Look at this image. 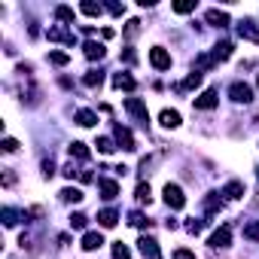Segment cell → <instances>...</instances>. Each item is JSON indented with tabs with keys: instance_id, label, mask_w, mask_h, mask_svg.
Listing matches in <instances>:
<instances>
[{
	"instance_id": "obj_7",
	"label": "cell",
	"mask_w": 259,
	"mask_h": 259,
	"mask_svg": "<svg viewBox=\"0 0 259 259\" xmlns=\"http://www.w3.org/2000/svg\"><path fill=\"white\" fill-rule=\"evenodd\" d=\"M229 241H232V229H229V226H220V229L210 235L207 244H210L213 250H220V247H229Z\"/></svg>"
},
{
	"instance_id": "obj_34",
	"label": "cell",
	"mask_w": 259,
	"mask_h": 259,
	"mask_svg": "<svg viewBox=\"0 0 259 259\" xmlns=\"http://www.w3.org/2000/svg\"><path fill=\"white\" fill-rule=\"evenodd\" d=\"M95 147H98V153H104V156H110V153L116 150V144H113L110 138H98V144H95Z\"/></svg>"
},
{
	"instance_id": "obj_18",
	"label": "cell",
	"mask_w": 259,
	"mask_h": 259,
	"mask_svg": "<svg viewBox=\"0 0 259 259\" xmlns=\"http://www.w3.org/2000/svg\"><path fill=\"white\" fill-rule=\"evenodd\" d=\"M101 195H104L107 201H113V198L119 195V183H116V180H101Z\"/></svg>"
},
{
	"instance_id": "obj_39",
	"label": "cell",
	"mask_w": 259,
	"mask_h": 259,
	"mask_svg": "<svg viewBox=\"0 0 259 259\" xmlns=\"http://www.w3.org/2000/svg\"><path fill=\"white\" fill-rule=\"evenodd\" d=\"M19 150V141L16 138H4V153H16Z\"/></svg>"
},
{
	"instance_id": "obj_38",
	"label": "cell",
	"mask_w": 259,
	"mask_h": 259,
	"mask_svg": "<svg viewBox=\"0 0 259 259\" xmlns=\"http://www.w3.org/2000/svg\"><path fill=\"white\" fill-rule=\"evenodd\" d=\"M201 229H204V220H189L186 223V232H192V235H198Z\"/></svg>"
},
{
	"instance_id": "obj_3",
	"label": "cell",
	"mask_w": 259,
	"mask_h": 259,
	"mask_svg": "<svg viewBox=\"0 0 259 259\" xmlns=\"http://www.w3.org/2000/svg\"><path fill=\"white\" fill-rule=\"evenodd\" d=\"M229 95H232L235 104H250V101H253V89H250L247 82H232Z\"/></svg>"
},
{
	"instance_id": "obj_44",
	"label": "cell",
	"mask_w": 259,
	"mask_h": 259,
	"mask_svg": "<svg viewBox=\"0 0 259 259\" xmlns=\"http://www.w3.org/2000/svg\"><path fill=\"white\" fill-rule=\"evenodd\" d=\"M43 174H46V177H52V174H55V165H52V159H49V162H43Z\"/></svg>"
},
{
	"instance_id": "obj_6",
	"label": "cell",
	"mask_w": 259,
	"mask_h": 259,
	"mask_svg": "<svg viewBox=\"0 0 259 259\" xmlns=\"http://www.w3.org/2000/svg\"><path fill=\"white\" fill-rule=\"evenodd\" d=\"M220 104V98H217V89H204L198 98H195V110H213Z\"/></svg>"
},
{
	"instance_id": "obj_8",
	"label": "cell",
	"mask_w": 259,
	"mask_h": 259,
	"mask_svg": "<svg viewBox=\"0 0 259 259\" xmlns=\"http://www.w3.org/2000/svg\"><path fill=\"white\" fill-rule=\"evenodd\" d=\"M238 37L247 40V43H259V28H256L250 19H244V22L238 25Z\"/></svg>"
},
{
	"instance_id": "obj_21",
	"label": "cell",
	"mask_w": 259,
	"mask_h": 259,
	"mask_svg": "<svg viewBox=\"0 0 259 259\" xmlns=\"http://www.w3.org/2000/svg\"><path fill=\"white\" fill-rule=\"evenodd\" d=\"M95 122H98V116H95L92 110H79V113H76V125H82V128H92Z\"/></svg>"
},
{
	"instance_id": "obj_17",
	"label": "cell",
	"mask_w": 259,
	"mask_h": 259,
	"mask_svg": "<svg viewBox=\"0 0 259 259\" xmlns=\"http://www.w3.org/2000/svg\"><path fill=\"white\" fill-rule=\"evenodd\" d=\"M159 122H162L165 128H177V125H180V113H177V110H162Z\"/></svg>"
},
{
	"instance_id": "obj_29",
	"label": "cell",
	"mask_w": 259,
	"mask_h": 259,
	"mask_svg": "<svg viewBox=\"0 0 259 259\" xmlns=\"http://www.w3.org/2000/svg\"><path fill=\"white\" fill-rule=\"evenodd\" d=\"M244 238H250V241H259V220H250V223L244 226Z\"/></svg>"
},
{
	"instance_id": "obj_35",
	"label": "cell",
	"mask_w": 259,
	"mask_h": 259,
	"mask_svg": "<svg viewBox=\"0 0 259 259\" xmlns=\"http://www.w3.org/2000/svg\"><path fill=\"white\" fill-rule=\"evenodd\" d=\"M85 226H89L85 213H70V229H85Z\"/></svg>"
},
{
	"instance_id": "obj_15",
	"label": "cell",
	"mask_w": 259,
	"mask_h": 259,
	"mask_svg": "<svg viewBox=\"0 0 259 259\" xmlns=\"http://www.w3.org/2000/svg\"><path fill=\"white\" fill-rule=\"evenodd\" d=\"M85 195H82V189H76V186H67V189H61V201H67V204H79Z\"/></svg>"
},
{
	"instance_id": "obj_40",
	"label": "cell",
	"mask_w": 259,
	"mask_h": 259,
	"mask_svg": "<svg viewBox=\"0 0 259 259\" xmlns=\"http://www.w3.org/2000/svg\"><path fill=\"white\" fill-rule=\"evenodd\" d=\"M138 31H141V22H138V19H132V22H128V28H125V37H135Z\"/></svg>"
},
{
	"instance_id": "obj_32",
	"label": "cell",
	"mask_w": 259,
	"mask_h": 259,
	"mask_svg": "<svg viewBox=\"0 0 259 259\" xmlns=\"http://www.w3.org/2000/svg\"><path fill=\"white\" fill-rule=\"evenodd\" d=\"M70 61V55L67 52H49V64H55V67H64Z\"/></svg>"
},
{
	"instance_id": "obj_28",
	"label": "cell",
	"mask_w": 259,
	"mask_h": 259,
	"mask_svg": "<svg viewBox=\"0 0 259 259\" xmlns=\"http://www.w3.org/2000/svg\"><path fill=\"white\" fill-rule=\"evenodd\" d=\"M55 19H58V22L73 25V10H70V7H55Z\"/></svg>"
},
{
	"instance_id": "obj_25",
	"label": "cell",
	"mask_w": 259,
	"mask_h": 259,
	"mask_svg": "<svg viewBox=\"0 0 259 259\" xmlns=\"http://www.w3.org/2000/svg\"><path fill=\"white\" fill-rule=\"evenodd\" d=\"M70 156H73V159H82V162H85V159H89L92 153H89V147H85V144H79V141H76V144H70Z\"/></svg>"
},
{
	"instance_id": "obj_45",
	"label": "cell",
	"mask_w": 259,
	"mask_h": 259,
	"mask_svg": "<svg viewBox=\"0 0 259 259\" xmlns=\"http://www.w3.org/2000/svg\"><path fill=\"white\" fill-rule=\"evenodd\" d=\"M61 174H64V177H79V171H76L73 165H64V171H61Z\"/></svg>"
},
{
	"instance_id": "obj_20",
	"label": "cell",
	"mask_w": 259,
	"mask_h": 259,
	"mask_svg": "<svg viewBox=\"0 0 259 259\" xmlns=\"http://www.w3.org/2000/svg\"><path fill=\"white\" fill-rule=\"evenodd\" d=\"M101 82H104V73H101V70H89V73L82 76V85H89V89H98Z\"/></svg>"
},
{
	"instance_id": "obj_19",
	"label": "cell",
	"mask_w": 259,
	"mask_h": 259,
	"mask_svg": "<svg viewBox=\"0 0 259 259\" xmlns=\"http://www.w3.org/2000/svg\"><path fill=\"white\" fill-rule=\"evenodd\" d=\"M98 223H101V226H104V229H113V226H116V223H119V213H116V210H110V207H107V210H101V213H98Z\"/></svg>"
},
{
	"instance_id": "obj_5",
	"label": "cell",
	"mask_w": 259,
	"mask_h": 259,
	"mask_svg": "<svg viewBox=\"0 0 259 259\" xmlns=\"http://www.w3.org/2000/svg\"><path fill=\"white\" fill-rule=\"evenodd\" d=\"M113 135H116V144H119L122 150H128V153H132V150H138V147H135V135L128 132V128L116 125V128H113Z\"/></svg>"
},
{
	"instance_id": "obj_43",
	"label": "cell",
	"mask_w": 259,
	"mask_h": 259,
	"mask_svg": "<svg viewBox=\"0 0 259 259\" xmlns=\"http://www.w3.org/2000/svg\"><path fill=\"white\" fill-rule=\"evenodd\" d=\"M122 58H125V64H135V61H138V55H135V49H125V55H122Z\"/></svg>"
},
{
	"instance_id": "obj_2",
	"label": "cell",
	"mask_w": 259,
	"mask_h": 259,
	"mask_svg": "<svg viewBox=\"0 0 259 259\" xmlns=\"http://www.w3.org/2000/svg\"><path fill=\"white\" fill-rule=\"evenodd\" d=\"M125 110H128V113H132V116H135L138 122H144V125L150 122V113H147V104H144L141 98H125Z\"/></svg>"
},
{
	"instance_id": "obj_11",
	"label": "cell",
	"mask_w": 259,
	"mask_h": 259,
	"mask_svg": "<svg viewBox=\"0 0 259 259\" xmlns=\"http://www.w3.org/2000/svg\"><path fill=\"white\" fill-rule=\"evenodd\" d=\"M213 28H226L229 25V13H223V10H207V16H204Z\"/></svg>"
},
{
	"instance_id": "obj_41",
	"label": "cell",
	"mask_w": 259,
	"mask_h": 259,
	"mask_svg": "<svg viewBox=\"0 0 259 259\" xmlns=\"http://www.w3.org/2000/svg\"><path fill=\"white\" fill-rule=\"evenodd\" d=\"M174 259H195L192 250H174Z\"/></svg>"
},
{
	"instance_id": "obj_42",
	"label": "cell",
	"mask_w": 259,
	"mask_h": 259,
	"mask_svg": "<svg viewBox=\"0 0 259 259\" xmlns=\"http://www.w3.org/2000/svg\"><path fill=\"white\" fill-rule=\"evenodd\" d=\"M107 10H110L113 16H122V13H125V7H122V4H107Z\"/></svg>"
},
{
	"instance_id": "obj_13",
	"label": "cell",
	"mask_w": 259,
	"mask_h": 259,
	"mask_svg": "<svg viewBox=\"0 0 259 259\" xmlns=\"http://www.w3.org/2000/svg\"><path fill=\"white\" fill-rule=\"evenodd\" d=\"M220 210H223V198H220L217 192H210V195L204 198V213L213 217V213H220Z\"/></svg>"
},
{
	"instance_id": "obj_31",
	"label": "cell",
	"mask_w": 259,
	"mask_h": 259,
	"mask_svg": "<svg viewBox=\"0 0 259 259\" xmlns=\"http://www.w3.org/2000/svg\"><path fill=\"white\" fill-rule=\"evenodd\" d=\"M113 259H132V250H128L122 241H116L113 244Z\"/></svg>"
},
{
	"instance_id": "obj_16",
	"label": "cell",
	"mask_w": 259,
	"mask_h": 259,
	"mask_svg": "<svg viewBox=\"0 0 259 259\" xmlns=\"http://www.w3.org/2000/svg\"><path fill=\"white\" fill-rule=\"evenodd\" d=\"M210 55H213V61H226V58L232 55V43H229V40H223V43H217Z\"/></svg>"
},
{
	"instance_id": "obj_33",
	"label": "cell",
	"mask_w": 259,
	"mask_h": 259,
	"mask_svg": "<svg viewBox=\"0 0 259 259\" xmlns=\"http://www.w3.org/2000/svg\"><path fill=\"white\" fill-rule=\"evenodd\" d=\"M217 61H213V55H198V61H195V70L201 73V70H210Z\"/></svg>"
},
{
	"instance_id": "obj_9",
	"label": "cell",
	"mask_w": 259,
	"mask_h": 259,
	"mask_svg": "<svg viewBox=\"0 0 259 259\" xmlns=\"http://www.w3.org/2000/svg\"><path fill=\"white\" fill-rule=\"evenodd\" d=\"M220 195H226L229 201H238V198H244V183L241 180H232V183H226L223 186V192Z\"/></svg>"
},
{
	"instance_id": "obj_26",
	"label": "cell",
	"mask_w": 259,
	"mask_h": 259,
	"mask_svg": "<svg viewBox=\"0 0 259 259\" xmlns=\"http://www.w3.org/2000/svg\"><path fill=\"white\" fill-rule=\"evenodd\" d=\"M135 195H138V201H141V204H150V201H153L150 183H138V192H135Z\"/></svg>"
},
{
	"instance_id": "obj_4",
	"label": "cell",
	"mask_w": 259,
	"mask_h": 259,
	"mask_svg": "<svg viewBox=\"0 0 259 259\" xmlns=\"http://www.w3.org/2000/svg\"><path fill=\"white\" fill-rule=\"evenodd\" d=\"M150 61H153L156 70H168V67H171V55H168V49H162V46H153V49H150Z\"/></svg>"
},
{
	"instance_id": "obj_14",
	"label": "cell",
	"mask_w": 259,
	"mask_h": 259,
	"mask_svg": "<svg viewBox=\"0 0 259 259\" xmlns=\"http://www.w3.org/2000/svg\"><path fill=\"white\" fill-rule=\"evenodd\" d=\"M101 244H104V238H101L98 232H85V235H82V250H85V253H92V250H98Z\"/></svg>"
},
{
	"instance_id": "obj_10",
	"label": "cell",
	"mask_w": 259,
	"mask_h": 259,
	"mask_svg": "<svg viewBox=\"0 0 259 259\" xmlns=\"http://www.w3.org/2000/svg\"><path fill=\"white\" fill-rule=\"evenodd\" d=\"M138 250H141L144 256H150V259H162V256H159V244H156L153 238H141V241H138Z\"/></svg>"
},
{
	"instance_id": "obj_24",
	"label": "cell",
	"mask_w": 259,
	"mask_h": 259,
	"mask_svg": "<svg viewBox=\"0 0 259 259\" xmlns=\"http://www.w3.org/2000/svg\"><path fill=\"white\" fill-rule=\"evenodd\" d=\"M0 217H4V226H16L19 217H25V213H19V210H13V207H4V210H0Z\"/></svg>"
},
{
	"instance_id": "obj_22",
	"label": "cell",
	"mask_w": 259,
	"mask_h": 259,
	"mask_svg": "<svg viewBox=\"0 0 259 259\" xmlns=\"http://www.w3.org/2000/svg\"><path fill=\"white\" fill-rule=\"evenodd\" d=\"M113 85H116V89H125V92H132V89H135V79L128 76V73H116V76H113Z\"/></svg>"
},
{
	"instance_id": "obj_27",
	"label": "cell",
	"mask_w": 259,
	"mask_h": 259,
	"mask_svg": "<svg viewBox=\"0 0 259 259\" xmlns=\"http://www.w3.org/2000/svg\"><path fill=\"white\" fill-rule=\"evenodd\" d=\"M128 223H132L135 229H144V226H150V220H147L141 210H132V213H128Z\"/></svg>"
},
{
	"instance_id": "obj_37",
	"label": "cell",
	"mask_w": 259,
	"mask_h": 259,
	"mask_svg": "<svg viewBox=\"0 0 259 259\" xmlns=\"http://www.w3.org/2000/svg\"><path fill=\"white\" fill-rule=\"evenodd\" d=\"M201 85V73L198 70H192L189 76H186V82H183V89H198Z\"/></svg>"
},
{
	"instance_id": "obj_36",
	"label": "cell",
	"mask_w": 259,
	"mask_h": 259,
	"mask_svg": "<svg viewBox=\"0 0 259 259\" xmlns=\"http://www.w3.org/2000/svg\"><path fill=\"white\" fill-rule=\"evenodd\" d=\"M192 10H195L192 0H177V4H174V13H180V16H186V13H192Z\"/></svg>"
},
{
	"instance_id": "obj_30",
	"label": "cell",
	"mask_w": 259,
	"mask_h": 259,
	"mask_svg": "<svg viewBox=\"0 0 259 259\" xmlns=\"http://www.w3.org/2000/svg\"><path fill=\"white\" fill-rule=\"evenodd\" d=\"M79 10H82L85 16H101V13H104V7H101V4H95V0H85Z\"/></svg>"
},
{
	"instance_id": "obj_1",
	"label": "cell",
	"mask_w": 259,
	"mask_h": 259,
	"mask_svg": "<svg viewBox=\"0 0 259 259\" xmlns=\"http://www.w3.org/2000/svg\"><path fill=\"white\" fill-rule=\"evenodd\" d=\"M165 201H168L171 210H180V207L186 204V195H183V189H180L177 183H168V186H165Z\"/></svg>"
},
{
	"instance_id": "obj_23",
	"label": "cell",
	"mask_w": 259,
	"mask_h": 259,
	"mask_svg": "<svg viewBox=\"0 0 259 259\" xmlns=\"http://www.w3.org/2000/svg\"><path fill=\"white\" fill-rule=\"evenodd\" d=\"M49 40H64V43H73V34L70 31H64V28H49V34H46Z\"/></svg>"
},
{
	"instance_id": "obj_12",
	"label": "cell",
	"mask_w": 259,
	"mask_h": 259,
	"mask_svg": "<svg viewBox=\"0 0 259 259\" xmlns=\"http://www.w3.org/2000/svg\"><path fill=\"white\" fill-rule=\"evenodd\" d=\"M82 49H85V58H92V61H101L104 58V43L89 40V43H82Z\"/></svg>"
}]
</instances>
